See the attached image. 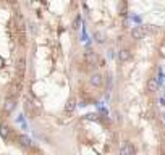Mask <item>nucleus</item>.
I'll list each match as a JSON object with an SVG mask.
<instances>
[{
    "mask_svg": "<svg viewBox=\"0 0 165 155\" xmlns=\"http://www.w3.org/2000/svg\"><path fill=\"white\" fill-rule=\"evenodd\" d=\"M82 60H84V63L88 65L91 70H94L96 66H99V61H101V57H99V53L97 52H94V50H91V49H88L84 52V55H82Z\"/></svg>",
    "mask_w": 165,
    "mask_h": 155,
    "instance_id": "nucleus-1",
    "label": "nucleus"
},
{
    "mask_svg": "<svg viewBox=\"0 0 165 155\" xmlns=\"http://www.w3.org/2000/svg\"><path fill=\"white\" fill-rule=\"evenodd\" d=\"M133 19H135L136 23H139V21H141V18H139V16H133Z\"/></svg>",
    "mask_w": 165,
    "mask_h": 155,
    "instance_id": "nucleus-11",
    "label": "nucleus"
},
{
    "mask_svg": "<svg viewBox=\"0 0 165 155\" xmlns=\"http://www.w3.org/2000/svg\"><path fill=\"white\" fill-rule=\"evenodd\" d=\"M162 155H165V149H164V150H162Z\"/></svg>",
    "mask_w": 165,
    "mask_h": 155,
    "instance_id": "nucleus-12",
    "label": "nucleus"
},
{
    "mask_svg": "<svg viewBox=\"0 0 165 155\" xmlns=\"http://www.w3.org/2000/svg\"><path fill=\"white\" fill-rule=\"evenodd\" d=\"M131 57H133V53H131V50H130V49H120L118 53H117V58H118L120 63H126V61H130V60H131Z\"/></svg>",
    "mask_w": 165,
    "mask_h": 155,
    "instance_id": "nucleus-5",
    "label": "nucleus"
},
{
    "mask_svg": "<svg viewBox=\"0 0 165 155\" xmlns=\"http://www.w3.org/2000/svg\"><path fill=\"white\" fill-rule=\"evenodd\" d=\"M80 25H81V16H78V18L75 19V25H73V27H75V29H78V27H80Z\"/></svg>",
    "mask_w": 165,
    "mask_h": 155,
    "instance_id": "nucleus-9",
    "label": "nucleus"
},
{
    "mask_svg": "<svg viewBox=\"0 0 165 155\" xmlns=\"http://www.w3.org/2000/svg\"><path fill=\"white\" fill-rule=\"evenodd\" d=\"M120 155H136V147L133 142L130 141H125L120 147Z\"/></svg>",
    "mask_w": 165,
    "mask_h": 155,
    "instance_id": "nucleus-4",
    "label": "nucleus"
},
{
    "mask_svg": "<svg viewBox=\"0 0 165 155\" xmlns=\"http://www.w3.org/2000/svg\"><path fill=\"white\" fill-rule=\"evenodd\" d=\"M88 82H89V86H91V87L99 89V87H102V86H104L105 76H104V74H101V73H97V71H92V73L89 74V78H88Z\"/></svg>",
    "mask_w": 165,
    "mask_h": 155,
    "instance_id": "nucleus-2",
    "label": "nucleus"
},
{
    "mask_svg": "<svg viewBox=\"0 0 165 155\" xmlns=\"http://www.w3.org/2000/svg\"><path fill=\"white\" fill-rule=\"evenodd\" d=\"M160 105L165 107V97H160Z\"/></svg>",
    "mask_w": 165,
    "mask_h": 155,
    "instance_id": "nucleus-10",
    "label": "nucleus"
},
{
    "mask_svg": "<svg viewBox=\"0 0 165 155\" xmlns=\"http://www.w3.org/2000/svg\"><path fill=\"white\" fill-rule=\"evenodd\" d=\"M130 34H131V39L141 40V39H144V36H146V29H144L143 26H135Z\"/></svg>",
    "mask_w": 165,
    "mask_h": 155,
    "instance_id": "nucleus-6",
    "label": "nucleus"
},
{
    "mask_svg": "<svg viewBox=\"0 0 165 155\" xmlns=\"http://www.w3.org/2000/svg\"><path fill=\"white\" fill-rule=\"evenodd\" d=\"M159 82H157V79L156 78H149L146 81V91L147 92H151V94H154V92H157L159 91Z\"/></svg>",
    "mask_w": 165,
    "mask_h": 155,
    "instance_id": "nucleus-7",
    "label": "nucleus"
},
{
    "mask_svg": "<svg viewBox=\"0 0 165 155\" xmlns=\"http://www.w3.org/2000/svg\"><path fill=\"white\" fill-rule=\"evenodd\" d=\"M94 39H96V42L104 44V42H105V34L101 32V31H97V32H94Z\"/></svg>",
    "mask_w": 165,
    "mask_h": 155,
    "instance_id": "nucleus-8",
    "label": "nucleus"
},
{
    "mask_svg": "<svg viewBox=\"0 0 165 155\" xmlns=\"http://www.w3.org/2000/svg\"><path fill=\"white\" fill-rule=\"evenodd\" d=\"M76 107H78V100H76V97H75V95H71V97H68L67 102H65L63 112L67 113V115H71V113L76 110Z\"/></svg>",
    "mask_w": 165,
    "mask_h": 155,
    "instance_id": "nucleus-3",
    "label": "nucleus"
}]
</instances>
